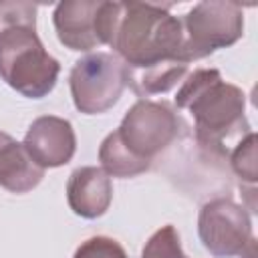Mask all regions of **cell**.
<instances>
[{"label": "cell", "instance_id": "6da1fadb", "mask_svg": "<svg viewBox=\"0 0 258 258\" xmlns=\"http://www.w3.org/2000/svg\"><path fill=\"white\" fill-rule=\"evenodd\" d=\"M107 44L125 67L139 69L161 60H181V18L169 14V4L105 2Z\"/></svg>", "mask_w": 258, "mask_h": 258}, {"label": "cell", "instance_id": "7a4b0ae2", "mask_svg": "<svg viewBox=\"0 0 258 258\" xmlns=\"http://www.w3.org/2000/svg\"><path fill=\"white\" fill-rule=\"evenodd\" d=\"M175 107L191 113L196 141L216 155H228L226 145L252 131L246 119L244 91L226 83L218 69L187 73L177 89Z\"/></svg>", "mask_w": 258, "mask_h": 258}, {"label": "cell", "instance_id": "3957f363", "mask_svg": "<svg viewBox=\"0 0 258 258\" xmlns=\"http://www.w3.org/2000/svg\"><path fill=\"white\" fill-rule=\"evenodd\" d=\"M60 75V62L40 42L36 28L12 26L0 34V79L28 99L46 97Z\"/></svg>", "mask_w": 258, "mask_h": 258}, {"label": "cell", "instance_id": "277c9868", "mask_svg": "<svg viewBox=\"0 0 258 258\" xmlns=\"http://www.w3.org/2000/svg\"><path fill=\"white\" fill-rule=\"evenodd\" d=\"M181 58L189 64L210 56L218 48L236 44L244 34V8L238 2H198L183 18Z\"/></svg>", "mask_w": 258, "mask_h": 258}, {"label": "cell", "instance_id": "5b68a950", "mask_svg": "<svg viewBox=\"0 0 258 258\" xmlns=\"http://www.w3.org/2000/svg\"><path fill=\"white\" fill-rule=\"evenodd\" d=\"M181 129L183 121L169 103L139 99L115 131L133 157L153 165L155 157L177 141Z\"/></svg>", "mask_w": 258, "mask_h": 258}, {"label": "cell", "instance_id": "8992f818", "mask_svg": "<svg viewBox=\"0 0 258 258\" xmlns=\"http://www.w3.org/2000/svg\"><path fill=\"white\" fill-rule=\"evenodd\" d=\"M69 87L77 111L101 115L117 105L127 87L125 62L109 52H91L73 64Z\"/></svg>", "mask_w": 258, "mask_h": 258}, {"label": "cell", "instance_id": "52a82bcc", "mask_svg": "<svg viewBox=\"0 0 258 258\" xmlns=\"http://www.w3.org/2000/svg\"><path fill=\"white\" fill-rule=\"evenodd\" d=\"M198 236L214 258H234L244 252L252 236V218L230 198L206 202L198 214Z\"/></svg>", "mask_w": 258, "mask_h": 258}, {"label": "cell", "instance_id": "ba28073f", "mask_svg": "<svg viewBox=\"0 0 258 258\" xmlns=\"http://www.w3.org/2000/svg\"><path fill=\"white\" fill-rule=\"evenodd\" d=\"M22 145L38 167L50 169L67 165L73 159L77 137L71 121L54 115H42L30 123Z\"/></svg>", "mask_w": 258, "mask_h": 258}, {"label": "cell", "instance_id": "9c48e42d", "mask_svg": "<svg viewBox=\"0 0 258 258\" xmlns=\"http://www.w3.org/2000/svg\"><path fill=\"white\" fill-rule=\"evenodd\" d=\"M103 0H64L52 12V22L60 44L71 50H91L103 44L101 34Z\"/></svg>", "mask_w": 258, "mask_h": 258}, {"label": "cell", "instance_id": "30bf717a", "mask_svg": "<svg viewBox=\"0 0 258 258\" xmlns=\"http://www.w3.org/2000/svg\"><path fill=\"white\" fill-rule=\"evenodd\" d=\"M67 202L81 218H101L113 202L111 177L97 165L77 167L67 181Z\"/></svg>", "mask_w": 258, "mask_h": 258}, {"label": "cell", "instance_id": "8fae6325", "mask_svg": "<svg viewBox=\"0 0 258 258\" xmlns=\"http://www.w3.org/2000/svg\"><path fill=\"white\" fill-rule=\"evenodd\" d=\"M42 177L44 169L30 159L24 145L0 131V187L10 194H28Z\"/></svg>", "mask_w": 258, "mask_h": 258}, {"label": "cell", "instance_id": "7c38bea8", "mask_svg": "<svg viewBox=\"0 0 258 258\" xmlns=\"http://www.w3.org/2000/svg\"><path fill=\"white\" fill-rule=\"evenodd\" d=\"M187 71H189V64L181 60H161L149 67H139V69L125 67L127 85L141 99L167 93L169 89H173L177 83L185 79Z\"/></svg>", "mask_w": 258, "mask_h": 258}, {"label": "cell", "instance_id": "4fadbf2b", "mask_svg": "<svg viewBox=\"0 0 258 258\" xmlns=\"http://www.w3.org/2000/svg\"><path fill=\"white\" fill-rule=\"evenodd\" d=\"M99 161H101V169L107 175L113 177H135L139 173H145L151 169L149 163L133 157L125 145L121 143L117 131L109 133L99 147Z\"/></svg>", "mask_w": 258, "mask_h": 258}, {"label": "cell", "instance_id": "5bb4252c", "mask_svg": "<svg viewBox=\"0 0 258 258\" xmlns=\"http://www.w3.org/2000/svg\"><path fill=\"white\" fill-rule=\"evenodd\" d=\"M141 258H187L181 250L177 230L167 224L151 234L141 250Z\"/></svg>", "mask_w": 258, "mask_h": 258}, {"label": "cell", "instance_id": "9a60e30c", "mask_svg": "<svg viewBox=\"0 0 258 258\" xmlns=\"http://www.w3.org/2000/svg\"><path fill=\"white\" fill-rule=\"evenodd\" d=\"M230 165L242 181L250 185L256 183V133L254 131H250L246 137H242L236 143V147L230 153Z\"/></svg>", "mask_w": 258, "mask_h": 258}, {"label": "cell", "instance_id": "2e32d148", "mask_svg": "<svg viewBox=\"0 0 258 258\" xmlns=\"http://www.w3.org/2000/svg\"><path fill=\"white\" fill-rule=\"evenodd\" d=\"M38 6L24 0H0V34L12 26L36 28Z\"/></svg>", "mask_w": 258, "mask_h": 258}, {"label": "cell", "instance_id": "e0dca14e", "mask_svg": "<svg viewBox=\"0 0 258 258\" xmlns=\"http://www.w3.org/2000/svg\"><path fill=\"white\" fill-rule=\"evenodd\" d=\"M73 258H127V252L113 238L93 236L75 250Z\"/></svg>", "mask_w": 258, "mask_h": 258}]
</instances>
